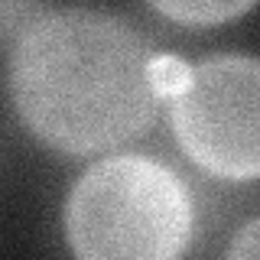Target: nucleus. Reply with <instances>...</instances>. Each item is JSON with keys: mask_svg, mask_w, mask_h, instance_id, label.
Instances as JSON below:
<instances>
[{"mask_svg": "<svg viewBox=\"0 0 260 260\" xmlns=\"http://www.w3.org/2000/svg\"><path fill=\"white\" fill-rule=\"evenodd\" d=\"M153 52L124 20L59 10L29 23L10 62L20 117L65 153H98L146 134L156 117Z\"/></svg>", "mask_w": 260, "mask_h": 260, "instance_id": "1", "label": "nucleus"}, {"mask_svg": "<svg viewBox=\"0 0 260 260\" xmlns=\"http://www.w3.org/2000/svg\"><path fill=\"white\" fill-rule=\"evenodd\" d=\"M65 234L78 260H179L192 234L189 189L156 159H101L69 195Z\"/></svg>", "mask_w": 260, "mask_h": 260, "instance_id": "2", "label": "nucleus"}, {"mask_svg": "<svg viewBox=\"0 0 260 260\" xmlns=\"http://www.w3.org/2000/svg\"><path fill=\"white\" fill-rule=\"evenodd\" d=\"M173 130L192 162L221 179L260 176V59L215 55L173 98Z\"/></svg>", "mask_w": 260, "mask_h": 260, "instance_id": "3", "label": "nucleus"}, {"mask_svg": "<svg viewBox=\"0 0 260 260\" xmlns=\"http://www.w3.org/2000/svg\"><path fill=\"white\" fill-rule=\"evenodd\" d=\"M159 13H166L169 20L179 23H189V26H215L221 20H231V16L247 13L254 4L241 0V4H153Z\"/></svg>", "mask_w": 260, "mask_h": 260, "instance_id": "4", "label": "nucleus"}, {"mask_svg": "<svg viewBox=\"0 0 260 260\" xmlns=\"http://www.w3.org/2000/svg\"><path fill=\"white\" fill-rule=\"evenodd\" d=\"M189 65L176 55H156L153 59V85H156L159 98H176L189 81Z\"/></svg>", "mask_w": 260, "mask_h": 260, "instance_id": "5", "label": "nucleus"}, {"mask_svg": "<svg viewBox=\"0 0 260 260\" xmlns=\"http://www.w3.org/2000/svg\"><path fill=\"white\" fill-rule=\"evenodd\" d=\"M228 260H260V218L250 221L238 238H234L231 250H228Z\"/></svg>", "mask_w": 260, "mask_h": 260, "instance_id": "6", "label": "nucleus"}]
</instances>
